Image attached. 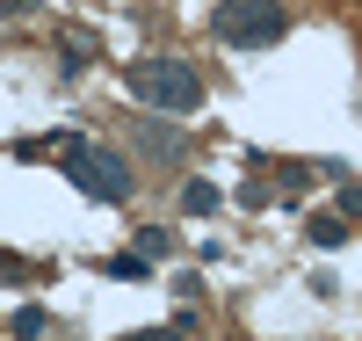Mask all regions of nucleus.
I'll list each match as a JSON object with an SVG mask.
<instances>
[{
	"instance_id": "f257e3e1",
	"label": "nucleus",
	"mask_w": 362,
	"mask_h": 341,
	"mask_svg": "<svg viewBox=\"0 0 362 341\" xmlns=\"http://www.w3.org/2000/svg\"><path fill=\"white\" fill-rule=\"evenodd\" d=\"M51 152H58V167H66V181H73L80 196H95V203H131L138 174H131L124 152H109V145H95V138H51Z\"/></svg>"
},
{
	"instance_id": "f03ea898",
	"label": "nucleus",
	"mask_w": 362,
	"mask_h": 341,
	"mask_svg": "<svg viewBox=\"0 0 362 341\" xmlns=\"http://www.w3.org/2000/svg\"><path fill=\"white\" fill-rule=\"evenodd\" d=\"M131 95L160 116H189V109H203V73L181 51H153V58L131 66Z\"/></svg>"
},
{
	"instance_id": "7ed1b4c3",
	"label": "nucleus",
	"mask_w": 362,
	"mask_h": 341,
	"mask_svg": "<svg viewBox=\"0 0 362 341\" xmlns=\"http://www.w3.org/2000/svg\"><path fill=\"white\" fill-rule=\"evenodd\" d=\"M210 29H218V44H232V51H268V44H283L290 8L283 0H218V8H210Z\"/></svg>"
},
{
	"instance_id": "20e7f679",
	"label": "nucleus",
	"mask_w": 362,
	"mask_h": 341,
	"mask_svg": "<svg viewBox=\"0 0 362 341\" xmlns=\"http://www.w3.org/2000/svg\"><path fill=\"white\" fill-rule=\"evenodd\" d=\"M138 152H145V160H189V138H181L174 131V123H160V116H138Z\"/></svg>"
},
{
	"instance_id": "39448f33",
	"label": "nucleus",
	"mask_w": 362,
	"mask_h": 341,
	"mask_svg": "<svg viewBox=\"0 0 362 341\" xmlns=\"http://www.w3.org/2000/svg\"><path fill=\"white\" fill-rule=\"evenodd\" d=\"M58 66H66V73L95 66V37H87V29H58Z\"/></svg>"
},
{
	"instance_id": "423d86ee",
	"label": "nucleus",
	"mask_w": 362,
	"mask_h": 341,
	"mask_svg": "<svg viewBox=\"0 0 362 341\" xmlns=\"http://www.w3.org/2000/svg\"><path fill=\"white\" fill-rule=\"evenodd\" d=\"M305 233H312V247H341V240H348V218H334V211H326V218H312Z\"/></svg>"
},
{
	"instance_id": "0eeeda50",
	"label": "nucleus",
	"mask_w": 362,
	"mask_h": 341,
	"mask_svg": "<svg viewBox=\"0 0 362 341\" xmlns=\"http://www.w3.org/2000/svg\"><path fill=\"white\" fill-rule=\"evenodd\" d=\"M138 255H145V262H167V255H174V233L145 225V233H138Z\"/></svg>"
},
{
	"instance_id": "6e6552de",
	"label": "nucleus",
	"mask_w": 362,
	"mask_h": 341,
	"mask_svg": "<svg viewBox=\"0 0 362 341\" xmlns=\"http://www.w3.org/2000/svg\"><path fill=\"white\" fill-rule=\"evenodd\" d=\"M181 211H196V218L218 211V189H210V181H189V189H181Z\"/></svg>"
},
{
	"instance_id": "1a4fd4ad",
	"label": "nucleus",
	"mask_w": 362,
	"mask_h": 341,
	"mask_svg": "<svg viewBox=\"0 0 362 341\" xmlns=\"http://www.w3.org/2000/svg\"><path fill=\"white\" fill-rule=\"evenodd\" d=\"M44 327H51V320H44V313H37V305H22V313H15V341H37V334H44Z\"/></svg>"
},
{
	"instance_id": "9d476101",
	"label": "nucleus",
	"mask_w": 362,
	"mask_h": 341,
	"mask_svg": "<svg viewBox=\"0 0 362 341\" xmlns=\"http://www.w3.org/2000/svg\"><path fill=\"white\" fill-rule=\"evenodd\" d=\"M145 269H153V262H145V255H116V262H109V276H124V284H138Z\"/></svg>"
},
{
	"instance_id": "9b49d317",
	"label": "nucleus",
	"mask_w": 362,
	"mask_h": 341,
	"mask_svg": "<svg viewBox=\"0 0 362 341\" xmlns=\"http://www.w3.org/2000/svg\"><path fill=\"white\" fill-rule=\"evenodd\" d=\"M341 218H362V181H348V189H341Z\"/></svg>"
},
{
	"instance_id": "f8f14e48",
	"label": "nucleus",
	"mask_w": 362,
	"mask_h": 341,
	"mask_svg": "<svg viewBox=\"0 0 362 341\" xmlns=\"http://www.w3.org/2000/svg\"><path fill=\"white\" fill-rule=\"evenodd\" d=\"M124 341H181V327H138V334H124Z\"/></svg>"
},
{
	"instance_id": "ddd939ff",
	"label": "nucleus",
	"mask_w": 362,
	"mask_h": 341,
	"mask_svg": "<svg viewBox=\"0 0 362 341\" xmlns=\"http://www.w3.org/2000/svg\"><path fill=\"white\" fill-rule=\"evenodd\" d=\"M29 8H44V0H0V22H15V15H29Z\"/></svg>"
}]
</instances>
